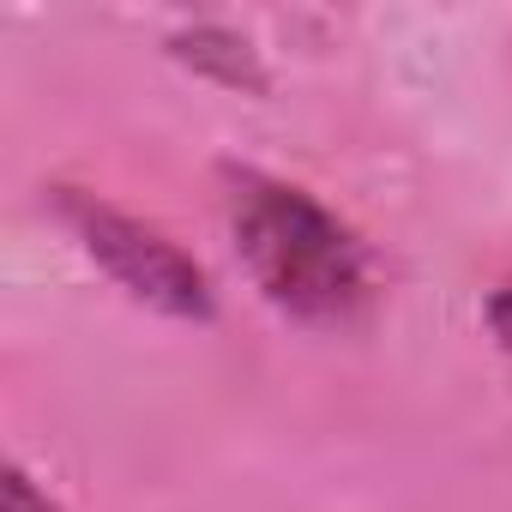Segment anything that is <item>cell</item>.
<instances>
[{"label": "cell", "mask_w": 512, "mask_h": 512, "mask_svg": "<svg viewBox=\"0 0 512 512\" xmlns=\"http://www.w3.org/2000/svg\"><path fill=\"white\" fill-rule=\"evenodd\" d=\"M229 223H235V247L284 314L302 320H350L368 296V272H362V247L350 241V229L314 205L302 187H284L272 175H229Z\"/></svg>", "instance_id": "1"}, {"label": "cell", "mask_w": 512, "mask_h": 512, "mask_svg": "<svg viewBox=\"0 0 512 512\" xmlns=\"http://www.w3.org/2000/svg\"><path fill=\"white\" fill-rule=\"evenodd\" d=\"M7 512H55V506L37 494V482L25 470H7Z\"/></svg>", "instance_id": "3"}, {"label": "cell", "mask_w": 512, "mask_h": 512, "mask_svg": "<svg viewBox=\"0 0 512 512\" xmlns=\"http://www.w3.org/2000/svg\"><path fill=\"white\" fill-rule=\"evenodd\" d=\"M61 211H67V223L79 229V241L97 253V260H103L139 302H151V308H163V314H175V320H205V314H211V284H205V272L187 260L175 241H163L157 229H145V223H133V217L97 205V199H79V193H67Z\"/></svg>", "instance_id": "2"}, {"label": "cell", "mask_w": 512, "mask_h": 512, "mask_svg": "<svg viewBox=\"0 0 512 512\" xmlns=\"http://www.w3.org/2000/svg\"><path fill=\"white\" fill-rule=\"evenodd\" d=\"M488 320H494V332H500V344L512 350V290H500V296L488 302Z\"/></svg>", "instance_id": "4"}]
</instances>
